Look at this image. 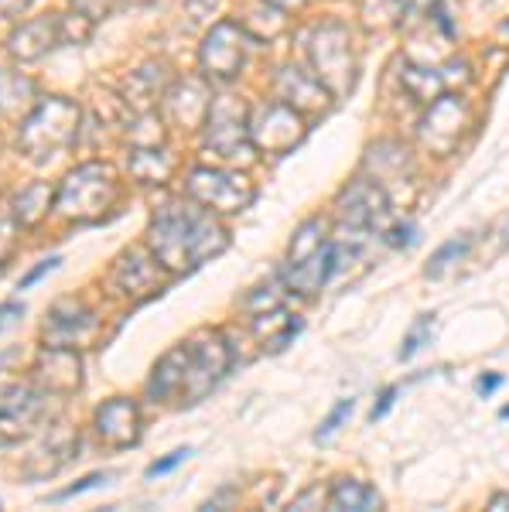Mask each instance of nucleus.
<instances>
[{
	"label": "nucleus",
	"mask_w": 509,
	"mask_h": 512,
	"mask_svg": "<svg viewBox=\"0 0 509 512\" xmlns=\"http://www.w3.org/2000/svg\"><path fill=\"white\" fill-rule=\"evenodd\" d=\"M499 386H503V376H499V373H492V376H482V379H479V393H482V396H489L492 390H499Z\"/></svg>",
	"instance_id": "obj_42"
},
{
	"label": "nucleus",
	"mask_w": 509,
	"mask_h": 512,
	"mask_svg": "<svg viewBox=\"0 0 509 512\" xmlns=\"http://www.w3.org/2000/svg\"><path fill=\"white\" fill-rule=\"evenodd\" d=\"M14 246H18V219L7 216V219H0V267L11 260Z\"/></svg>",
	"instance_id": "obj_33"
},
{
	"label": "nucleus",
	"mask_w": 509,
	"mask_h": 512,
	"mask_svg": "<svg viewBox=\"0 0 509 512\" xmlns=\"http://www.w3.org/2000/svg\"><path fill=\"white\" fill-rule=\"evenodd\" d=\"M229 369H233V349H229L226 335L216 328H205V332L175 345L154 366L151 379H147V396L158 403L182 400L185 407H192L223 383Z\"/></svg>",
	"instance_id": "obj_1"
},
{
	"label": "nucleus",
	"mask_w": 509,
	"mask_h": 512,
	"mask_svg": "<svg viewBox=\"0 0 509 512\" xmlns=\"http://www.w3.org/2000/svg\"><path fill=\"white\" fill-rule=\"evenodd\" d=\"M472 120V110L458 93H441L434 103L424 106V117L417 120V140L434 158H445L458 147Z\"/></svg>",
	"instance_id": "obj_10"
},
{
	"label": "nucleus",
	"mask_w": 509,
	"mask_h": 512,
	"mask_svg": "<svg viewBox=\"0 0 509 512\" xmlns=\"http://www.w3.org/2000/svg\"><path fill=\"white\" fill-rule=\"evenodd\" d=\"M120 4L123 0H69V11H76L93 24H100L106 18H113V11H117Z\"/></svg>",
	"instance_id": "obj_30"
},
{
	"label": "nucleus",
	"mask_w": 509,
	"mask_h": 512,
	"mask_svg": "<svg viewBox=\"0 0 509 512\" xmlns=\"http://www.w3.org/2000/svg\"><path fill=\"white\" fill-rule=\"evenodd\" d=\"M59 263H62L59 256H48V260L41 263V267H35V270H31V274H24V277H21V287H31V284H35V280H41L45 274H52V270L59 267Z\"/></svg>",
	"instance_id": "obj_39"
},
{
	"label": "nucleus",
	"mask_w": 509,
	"mask_h": 512,
	"mask_svg": "<svg viewBox=\"0 0 509 512\" xmlns=\"http://www.w3.org/2000/svg\"><path fill=\"white\" fill-rule=\"evenodd\" d=\"M469 250H472V236H455L451 243H445V246H441V250L428 260V277H438L441 270H448L451 263L462 260V256L469 253Z\"/></svg>",
	"instance_id": "obj_28"
},
{
	"label": "nucleus",
	"mask_w": 509,
	"mask_h": 512,
	"mask_svg": "<svg viewBox=\"0 0 509 512\" xmlns=\"http://www.w3.org/2000/svg\"><path fill=\"white\" fill-rule=\"evenodd\" d=\"M387 243L397 246V250H404V246L414 243V226H410V222H404V226H393L390 236H387Z\"/></svg>",
	"instance_id": "obj_38"
},
{
	"label": "nucleus",
	"mask_w": 509,
	"mask_h": 512,
	"mask_svg": "<svg viewBox=\"0 0 509 512\" xmlns=\"http://www.w3.org/2000/svg\"><path fill=\"white\" fill-rule=\"evenodd\" d=\"M431 335H434V315H421L410 325V332L404 338V349H400V359H410L417 349H424V345L431 342Z\"/></svg>",
	"instance_id": "obj_29"
},
{
	"label": "nucleus",
	"mask_w": 509,
	"mask_h": 512,
	"mask_svg": "<svg viewBox=\"0 0 509 512\" xmlns=\"http://www.w3.org/2000/svg\"><path fill=\"white\" fill-rule=\"evenodd\" d=\"M35 0H0V21H18Z\"/></svg>",
	"instance_id": "obj_35"
},
{
	"label": "nucleus",
	"mask_w": 509,
	"mask_h": 512,
	"mask_svg": "<svg viewBox=\"0 0 509 512\" xmlns=\"http://www.w3.org/2000/svg\"><path fill=\"white\" fill-rule=\"evenodd\" d=\"M96 24L82 14H41L35 21H24L7 35L4 48L14 62H41L55 48H79L93 38Z\"/></svg>",
	"instance_id": "obj_5"
},
{
	"label": "nucleus",
	"mask_w": 509,
	"mask_h": 512,
	"mask_svg": "<svg viewBox=\"0 0 509 512\" xmlns=\"http://www.w3.org/2000/svg\"><path fill=\"white\" fill-rule=\"evenodd\" d=\"M24 315V308L18 301H7V304H0V332H7L11 325H18Z\"/></svg>",
	"instance_id": "obj_37"
},
{
	"label": "nucleus",
	"mask_w": 509,
	"mask_h": 512,
	"mask_svg": "<svg viewBox=\"0 0 509 512\" xmlns=\"http://www.w3.org/2000/svg\"><path fill=\"white\" fill-rule=\"evenodd\" d=\"M335 209H339L342 233L369 236L390 219V195L373 178H359L342 188V195L335 198Z\"/></svg>",
	"instance_id": "obj_13"
},
{
	"label": "nucleus",
	"mask_w": 509,
	"mask_h": 512,
	"mask_svg": "<svg viewBox=\"0 0 509 512\" xmlns=\"http://www.w3.org/2000/svg\"><path fill=\"white\" fill-rule=\"evenodd\" d=\"M120 205V175L106 161H86L72 168L55 188V212L65 222H103Z\"/></svg>",
	"instance_id": "obj_3"
},
{
	"label": "nucleus",
	"mask_w": 509,
	"mask_h": 512,
	"mask_svg": "<svg viewBox=\"0 0 509 512\" xmlns=\"http://www.w3.org/2000/svg\"><path fill=\"white\" fill-rule=\"evenodd\" d=\"M72 451H76V434L65 431V427H55V431L41 441V451L28 461L24 475H28V478H35V475L45 478V475L62 472V468L72 461Z\"/></svg>",
	"instance_id": "obj_23"
},
{
	"label": "nucleus",
	"mask_w": 509,
	"mask_h": 512,
	"mask_svg": "<svg viewBox=\"0 0 509 512\" xmlns=\"http://www.w3.org/2000/svg\"><path fill=\"white\" fill-rule=\"evenodd\" d=\"M93 335H96V315L79 301H59L45 315V325H41V342L45 345L82 349Z\"/></svg>",
	"instance_id": "obj_17"
},
{
	"label": "nucleus",
	"mask_w": 509,
	"mask_h": 512,
	"mask_svg": "<svg viewBox=\"0 0 509 512\" xmlns=\"http://www.w3.org/2000/svg\"><path fill=\"white\" fill-rule=\"evenodd\" d=\"M171 79L175 76H171L164 62H147L144 69L130 72V76L120 82L117 96L123 99V106H130L134 113H147V110H154V106H161V96H164V89L171 86Z\"/></svg>",
	"instance_id": "obj_20"
},
{
	"label": "nucleus",
	"mask_w": 509,
	"mask_h": 512,
	"mask_svg": "<svg viewBox=\"0 0 509 512\" xmlns=\"http://www.w3.org/2000/svg\"><path fill=\"white\" fill-rule=\"evenodd\" d=\"M113 478V472H96V475H86V478H79L76 485H69V489H62V492H55L52 495V502H62V499H76L79 492H89V489H100V485H106Z\"/></svg>",
	"instance_id": "obj_32"
},
{
	"label": "nucleus",
	"mask_w": 509,
	"mask_h": 512,
	"mask_svg": "<svg viewBox=\"0 0 509 512\" xmlns=\"http://www.w3.org/2000/svg\"><path fill=\"white\" fill-rule=\"evenodd\" d=\"M52 420V393L41 386H11L0 396V441L18 444Z\"/></svg>",
	"instance_id": "obj_12"
},
{
	"label": "nucleus",
	"mask_w": 509,
	"mask_h": 512,
	"mask_svg": "<svg viewBox=\"0 0 509 512\" xmlns=\"http://www.w3.org/2000/svg\"><path fill=\"white\" fill-rule=\"evenodd\" d=\"M38 106V82L18 69H0V117L24 120Z\"/></svg>",
	"instance_id": "obj_22"
},
{
	"label": "nucleus",
	"mask_w": 509,
	"mask_h": 512,
	"mask_svg": "<svg viewBox=\"0 0 509 512\" xmlns=\"http://www.w3.org/2000/svg\"><path fill=\"white\" fill-rule=\"evenodd\" d=\"M390 4L397 7L404 18H417V14H421V18H428L434 7L441 4V0H390Z\"/></svg>",
	"instance_id": "obj_34"
},
{
	"label": "nucleus",
	"mask_w": 509,
	"mask_h": 512,
	"mask_svg": "<svg viewBox=\"0 0 509 512\" xmlns=\"http://www.w3.org/2000/svg\"><path fill=\"white\" fill-rule=\"evenodd\" d=\"M202 144L223 161H246L257 158V147L250 144V106L240 96H219L212 99V110L202 127Z\"/></svg>",
	"instance_id": "obj_7"
},
{
	"label": "nucleus",
	"mask_w": 509,
	"mask_h": 512,
	"mask_svg": "<svg viewBox=\"0 0 509 512\" xmlns=\"http://www.w3.org/2000/svg\"><path fill=\"white\" fill-rule=\"evenodd\" d=\"M489 509H492V512H509V495H506V492H496V495L489 499Z\"/></svg>",
	"instance_id": "obj_43"
},
{
	"label": "nucleus",
	"mask_w": 509,
	"mask_h": 512,
	"mask_svg": "<svg viewBox=\"0 0 509 512\" xmlns=\"http://www.w3.org/2000/svg\"><path fill=\"white\" fill-rule=\"evenodd\" d=\"M35 386H41L52 396H72L82 386V359L79 349H69V345H45L35 359Z\"/></svg>",
	"instance_id": "obj_16"
},
{
	"label": "nucleus",
	"mask_w": 509,
	"mask_h": 512,
	"mask_svg": "<svg viewBox=\"0 0 509 512\" xmlns=\"http://www.w3.org/2000/svg\"><path fill=\"white\" fill-rule=\"evenodd\" d=\"M123 4H137V7H141V4H154V0H123Z\"/></svg>",
	"instance_id": "obj_45"
},
{
	"label": "nucleus",
	"mask_w": 509,
	"mask_h": 512,
	"mask_svg": "<svg viewBox=\"0 0 509 512\" xmlns=\"http://www.w3.org/2000/svg\"><path fill=\"white\" fill-rule=\"evenodd\" d=\"M110 277L117 280L120 294L144 297V294H151V291H158V287H161L164 267H161V260L151 250H144V246H130L127 253L117 256Z\"/></svg>",
	"instance_id": "obj_19"
},
{
	"label": "nucleus",
	"mask_w": 509,
	"mask_h": 512,
	"mask_svg": "<svg viewBox=\"0 0 509 512\" xmlns=\"http://www.w3.org/2000/svg\"><path fill=\"white\" fill-rule=\"evenodd\" d=\"M188 454H192L188 448H178L175 454H168V458H164V461H154V465L147 468V475H164V472H171V468H178V465H182V461L188 458Z\"/></svg>",
	"instance_id": "obj_36"
},
{
	"label": "nucleus",
	"mask_w": 509,
	"mask_h": 512,
	"mask_svg": "<svg viewBox=\"0 0 509 512\" xmlns=\"http://www.w3.org/2000/svg\"><path fill=\"white\" fill-rule=\"evenodd\" d=\"M397 393H400L397 386H390V390H383V393H380V407L373 410V417H376V420H380V417L387 414V410L393 407V400H397Z\"/></svg>",
	"instance_id": "obj_41"
},
{
	"label": "nucleus",
	"mask_w": 509,
	"mask_h": 512,
	"mask_svg": "<svg viewBox=\"0 0 509 512\" xmlns=\"http://www.w3.org/2000/svg\"><path fill=\"white\" fill-rule=\"evenodd\" d=\"M175 154L164 151V144H154V147H134L130 151V175L141 185H168L171 175H175Z\"/></svg>",
	"instance_id": "obj_24"
},
{
	"label": "nucleus",
	"mask_w": 509,
	"mask_h": 512,
	"mask_svg": "<svg viewBox=\"0 0 509 512\" xmlns=\"http://www.w3.org/2000/svg\"><path fill=\"white\" fill-rule=\"evenodd\" d=\"M308 127L305 117L298 110H291L281 99H270V103L250 110V144L260 154H287L305 140Z\"/></svg>",
	"instance_id": "obj_11"
},
{
	"label": "nucleus",
	"mask_w": 509,
	"mask_h": 512,
	"mask_svg": "<svg viewBox=\"0 0 509 512\" xmlns=\"http://www.w3.org/2000/svg\"><path fill=\"white\" fill-rule=\"evenodd\" d=\"M82 134V110L69 96H45L38 106L21 120V151L31 161H52L62 151H72Z\"/></svg>",
	"instance_id": "obj_4"
},
{
	"label": "nucleus",
	"mask_w": 509,
	"mask_h": 512,
	"mask_svg": "<svg viewBox=\"0 0 509 512\" xmlns=\"http://www.w3.org/2000/svg\"><path fill=\"white\" fill-rule=\"evenodd\" d=\"M229 246V233L223 222L202 209L199 202L192 205H168L147 226V250L161 260L164 270L188 274V270L209 263Z\"/></svg>",
	"instance_id": "obj_2"
},
{
	"label": "nucleus",
	"mask_w": 509,
	"mask_h": 512,
	"mask_svg": "<svg viewBox=\"0 0 509 512\" xmlns=\"http://www.w3.org/2000/svg\"><path fill=\"white\" fill-rule=\"evenodd\" d=\"M274 93L281 103H287L291 110H298L301 117L308 113H325L332 106V93L322 86V79L315 76L311 69H301V65H281L274 72Z\"/></svg>",
	"instance_id": "obj_15"
},
{
	"label": "nucleus",
	"mask_w": 509,
	"mask_h": 512,
	"mask_svg": "<svg viewBox=\"0 0 509 512\" xmlns=\"http://www.w3.org/2000/svg\"><path fill=\"white\" fill-rule=\"evenodd\" d=\"M305 59L308 69L322 79L332 96H349L359 79L356 48L349 31L339 21H318L305 35Z\"/></svg>",
	"instance_id": "obj_6"
},
{
	"label": "nucleus",
	"mask_w": 509,
	"mask_h": 512,
	"mask_svg": "<svg viewBox=\"0 0 509 512\" xmlns=\"http://www.w3.org/2000/svg\"><path fill=\"white\" fill-rule=\"evenodd\" d=\"M185 195L216 216H236L253 202L257 188L243 171L229 168H195L185 178Z\"/></svg>",
	"instance_id": "obj_8"
},
{
	"label": "nucleus",
	"mask_w": 509,
	"mask_h": 512,
	"mask_svg": "<svg viewBox=\"0 0 509 512\" xmlns=\"http://www.w3.org/2000/svg\"><path fill=\"white\" fill-rule=\"evenodd\" d=\"M93 427L100 441L110 444V448H134L141 441V410L127 396H113V400L96 407Z\"/></svg>",
	"instance_id": "obj_18"
},
{
	"label": "nucleus",
	"mask_w": 509,
	"mask_h": 512,
	"mask_svg": "<svg viewBox=\"0 0 509 512\" xmlns=\"http://www.w3.org/2000/svg\"><path fill=\"white\" fill-rule=\"evenodd\" d=\"M328 506H332V509H346V512H366V509H380L383 499L376 495L373 485L356 482V478H342V482L332 485Z\"/></svg>",
	"instance_id": "obj_26"
},
{
	"label": "nucleus",
	"mask_w": 509,
	"mask_h": 512,
	"mask_svg": "<svg viewBox=\"0 0 509 512\" xmlns=\"http://www.w3.org/2000/svg\"><path fill=\"white\" fill-rule=\"evenodd\" d=\"M499 420H509V407H503V410H499Z\"/></svg>",
	"instance_id": "obj_46"
},
{
	"label": "nucleus",
	"mask_w": 509,
	"mask_h": 512,
	"mask_svg": "<svg viewBox=\"0 0 509 512\" xmlns=\"http://www.w3.org/2000/svg\"><path fill=\"white\" fill-rule=\"evenodd\" d=\"M48 209H55V192L45 181H31L28 188H21V192L14 195L11 216L18 219V226H35V222L48 216Z\"/></svg>",
	"instance_id": "obj_25"
},
{
	"label": "nucleus",
	"mask_w": 509,
	"mask_h": 512,
	"mask_svg": "<svg viewBox=\"0 0 509 512\" xmlns=\"http://www.w3.org/2000/svg\"><path fill=\"white\" fill-rule=\"evenodd\" d=\"M264 4L277 7V11H284V14H298L308 7V0H264Z\"/></svg>",
	"instance_id": "obj_40"
},
{
	"label": "nucleus",
	"mask_w": 509,
	"mask_h": 512,
	"mask_svg": "<svg viewBox=\"0 0 509 512\" xmlns=\"http://www.w3.org/2000/svg\"><path fill=\"white\" fill-rule=\"evenodd\" d=\"M250 31L240 21H216L205 31L199 45V69L212 82H233L243 72L246 55H250Z\"/></svg>",
	"instance_id": "obj_9"
},
{
	"label": "nucleus",
	"mask_w": 509,
	"mask_h": 512,
	"mask_svg": "<svg viewBox=\"0 0 509 512\" xmlns=\"http://www.w3.org/2000/svg\"><path fill=\"white\" fill-rule=\"evenodd\" d=\"M209 110H212V89L202 72L199 76L171 79V86L164 89V96H161L164 120L178 130H202Z\"/></svg>",
	"instance_id": "obj_14"
},
{
	"label": "nucleus",
	"mask_w": 509,
	"mask_h": 512,
	"mask_svg": "<svg viewBox=\"0 0 509 512\" xmlns=\"http://www.w3.org/2000/svg\"><path fill=\"white\" fill-rule=\"evenodd\" d=\"M322 233H325V229H322V222H318V219L305 222V226L298 229V236H294L291 250H287V263H294V260H305V256H311V253H318V250H322V246L328 243V239H325Z\"/></svg>",
	"instance_id": "obj_27"
},
{
	"label": "nucleus",
	"mask_w": 509,
	"mask_h": 512,
	"mask_svg": "<svg viewBox=\"0 0 509 512\" xmlns=\"http://www.w3.org/2000/svg\"><path fill=\"white\" fill-rule=\"evenodd\" d=\"M352 407H356V403H352V400H342L339 407H335L332 414H328V417L322 420V427H318V431H315V437H318V441H328V437H332L335 431H339V427H342V424H346V420H349Z\"/></svg>",
	"instance_id": "obj_31"
},
{
	"label": "nucleus",
	"mask_w": 509,
	"mask_h": 512,
	"mask_svg": "<svg viewBox=\"0 0 509 512\" xmlns=\"http://www.w3.org/2000/svg\"><path fill=\"white\" fill-rule=\"evenodd\" d=\"M496 35L503 38V41H509V21H506V24H499V31H496Z\"/></svg>",
	"instance_id": "obj_44"
},
{
	"label": "nucleus",
	"mask_w": 509,
	"mask_h": 512,
	"mask_svg": "<svg viewBox=\"0 0 509 512\" xmlns=\"http://www.w3.org/2000/svg\"><path fill=\"white\" fill-rule=\"evenodd\" d=\"M332 256H335V243H325L318 253L305 256V260L284 263L281 270V284L294 294H315L332 280Z\"/></svg>",
	"instance_id": "obj_21"
}]
</instances>
